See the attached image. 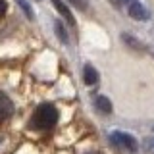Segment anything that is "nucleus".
<instances>
[{
  "instance_id": "f257e3e1",
  "label": "nucleus",
  "mask_w": 154,
  "mask_h": 154,
  "mask_svg": "<svg viewBox=\"0 0 154 154\" xmlns=\"http://www.w3.org/2000/svg\"><path fill=\"white\" fill-rule=\"evenodd\" d=\"M58 110L54 104H41L35 110V114L31 116V129H37V131H46V129H52L58 123Z\"/></svg>"
},
{
  "instance_id": "f03ea898",
  "label": "nucleus",
  "mask_w": 154,
  "mask_h": 154,
  "mask_svg": "<svg viewBox=\"0 0 154 154\" xmlns=\"http://www.w3.org/2000/svg\"><path fill=\"white\" fill-rule=\"evenodd\" d=\"M110 141L118 150H123V152H137L139 144H137V139L129 133H122V131H116L110 135Z\"/></svg>"
},
{
  "instance_id": "7ed1b4c3",
  "label": "nucleus",
  "mask_w": 154,
  "mask_h": 154,
  "mask_svg": "<svg viewBox=\"0 0 154 154\" xmlns=\"http://www.w3.org/2000/svg\"><path fill=\"white\" fill-rule=\"evenodd\" d=\"M12 114H14V102L4 93H0V123H4L6 119H10Z\"/></svg>"
},
{
  "instance_id": "20e7f679",
  "label": "nucleus",
  "mask_w": 154,
  "mask_h": 154,
  "mask_svg": "<svg viewBox=\"0 0 154 154\" xmlns=\"http://www.w3.org/2000/svg\"><path fill=\"white\" fill-rule=\"evenodd\" d=\"M129 16H131L133 19H146L148 14H146V10L143 8L141 2H137V0H131V2H129Z\"/></svg>"
},
{
  "instance_id": "39448f33",
  "label": "nucleus",
  "mask_w": 154,
  "mask_h": 154,
  "mask_svg": "<svg viewBox=\"0 0 154 154\" xmlns=\"http://www.w3.org/2000/svg\"><path fill=\"white\" fill-rule=\"evenodd\" d=\"M52 4H54V8L58 10V12H60V16L66 19L67 23H69L71 27H75V19H73V16H71V12H69V8L66 6L64 2H62V0H52Z\"/></svg>"
},
{
  "instance_id": "423d86ee",
  "label": "nucleus",
  "mask_w": 154,
  "mask_h": 154,
  "mask_svg": "<svg viewBox=\"0 0 154 154\" xmlns=\"http://www.w3.org/2000/svg\"><path fill=\"white\" fill-rule=\"evenodd\" d=\"M83 79H85L87 85H94L96 81H98V73H96V69L91 64H87L83 67Z\"/></svg>"
},
{
  "instance_id": "0eeeda50",
  "label": "nucleus",
  "mask_w": 154,
  "mask_h": 154,
  "mask_svg": "<svg viewBox=\"0 0 154 154\" xmlns=\"http://www.w3.org/2000/svg\"><path fill=\"white\" fill-rule=\"evenodd\" d=\"M94 106L102 114H110V112H112V102H110L106 96H96V98H94Z\"/></svg>"
},
{
  "instance_id": "6e6552de",
  "label": "nucleus",
  "mask_w": 154,
  "mask_h": 154,
  "mask_svg": "<svg viewBox=\"0 0 154 154\" xmlns=\"http://www.w3.org/2000/svg\"><path fill=\"white\" fill-rule=\"evenodd\" d=\"M54 27H56V35H58V38H60L62 42H67V35H66V31H64V25H62L60 21H56Z\"/></svg>"
},
{
  "instance_id": "1a4fd4ad",
  "label": "nucleus",
  "mask_w": 154,
  "mask_h": 154,
  "mask_svg": "<svg viewBox=\"0 0 154 154\" xmlns=\"http://www.w3.org/2000/svg\"><path fill=\"white\" fill-rule=\"evenodd\" d=\"M16 2H17V6H21V10L25 12V16L29 19H33V12H31V8H29V4L25 2V0H16Z\"/></svg>"
},
{
  "instance_id": "9d476101",
  "label": "nucleus",
  "mask_w": 154,
  "mask_h": 154,
  "mask_svg": "<svg viewBox=\"0 0 154 154\" xmlns=\"http://www.w3.org/2000/svg\"><path fill=\"white\" fill-rule=\"evenodd\" d=\"M71 4H73L75 8H79V10H87L89 8V4H87V0H69Z\"/></svg>"
},
{
  "instance_id": "9b49d317",
  "label": "nucleus",
  "mask_w": 154,
  "mask_h": 154,
  "mask_svg": "<svg viewBox=\"0 0 154 154\" xmlns=\"http://www.w3.org/2000/svg\"><path fill=\"white\" fill-rule=\"evenodd\" d=\"M144 148H146V152L154 154V137H150V139L146 141V144H144Z\"/></svg>"
},
{
  "instance_id": "f8f14e48",
  "label": "nucleus",
  "mask_w": 154,
  "mask_h": 154,
  "mask_svg": "<svg viewBox=\"0 0 154 154\" xmlns=\"http://www.w3.org/2000/svg\"><path fill=\"white\" fill-rule=\"evenodd\" d=\"M6 8H8V4H6V0H0V17L6 14Z\"/></svg>"
},
{
  "instance_id": "ddd939ff",
  "label": "nucleus",
  "mask_w": 154,
  "mask_h": 154,
  "mask_svg": "<svg viewBox=\"0 0 154 154\" xmlns=\"http://www.w3.org/2000/svg\"><path fill=\"white\" fill-rule=\"evenodd\" d=\"M110 4H114V6H119V0H108Z\"/></svg>"
},
{
  "instance_id": "4468645a",
  "label": "nucleus",
  "mask_w": 154,
  "mask_h": 154,
  "mask_svg": "<svg viewBox=\"0 0 154 154\" xmlns=\"http://www.w3.org/2000/svg\"><path fill=\"white\" fill-rule=\"evenodd\" d=\"M85 154H98V152H93V150H91V152H85Z\"/></svg>"
},
{
  "instance_id": "2eb2a0df",
  "label": "nucleus",
  "mask_w": 154,
  "mask_h": 154,
  "mask_svg": "<svg viewBox=\"0 0 154 154\" xmlns=\"http://www.w3.org/2000/svg\"><path fill=\"white\" fill-rule=\"evenodd\" d=\"M123 2H127V4H129V2H131V0H123Z\"/></svg>"
}]
</instances>
